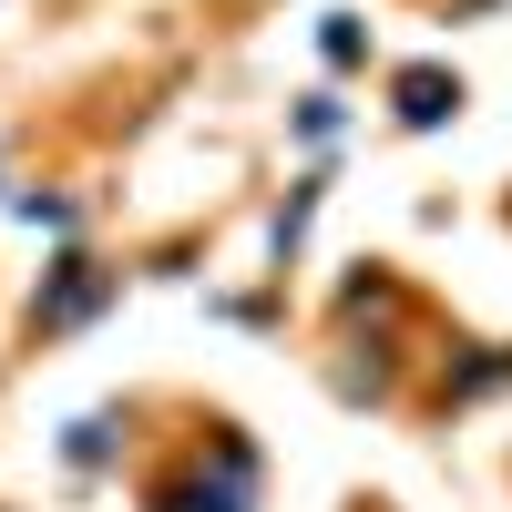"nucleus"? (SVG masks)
Segmentation results:
<instances>
[{
    "mask_svg": "<svg viewBox=\"0 0 512 512\" xmlns=\"http://www.w3.org/2000/svg\"><path fill=\"white\" fill-rule=\"evenodd\" d=\"M103 297H113V277L93 267V256H62V277H52V297H41L31 318H41V328H72V318H93Z\"/></svg>",
    "mask_w": 512,
    "mask_h": 512,
    "instance_id": "obj_2",
    "label": "nucleus"
},
{
    "mask_svg": "<svg viewBox=\"0 0 512 512\" xmlns=\"http://www.w3.org/2000/svg\"><path fill=\"white\" fill-rule=\"evenodd\" d=\"M175 512H256V451L246 441H216V472H195L175 492Z\"/></svg>",
    "mask_w": 512,
    "mask_h": 512,
    "instance_id": "obj_1",
    "label": "nucleus"
},
{
    "mask_svg": "<svg viewBox=\"0 0 512 512\" xmlns=\"http://www.w3.org/2000/svg\"><path fill=\"white\" fill-rule=\"evenodd\" d=\"M441 113H461V82H451V72H431V62L400 72V123H441Z\"/></svg>",
    "mask_w": 512,
    "mask_h": 512,
    "instance_id": "obj_3",
    "label": "nucleus"
}]
</instances>
